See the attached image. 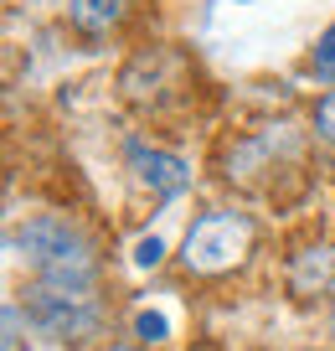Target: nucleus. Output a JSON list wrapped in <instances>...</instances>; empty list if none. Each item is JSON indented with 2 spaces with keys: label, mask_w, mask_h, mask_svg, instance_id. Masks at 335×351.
<instances>
[{
  "label": "nucleus",
  "mask_w": 335,
  "mask_h": 351,
  "mask_svg": "<svg viewBox=\"0 0 335 351\" xmlns=\"http://www.w3.org/2000/svg\"><path fill=\"white\" fill-rule=\"evenodd\" d=\"M129 165L155 197H181V191L191 186V165H186L181 155L150 150V145H129Z\"/></svg>",
  "instance_id": "20e7f679"
},
{
  "label": "nucleus",
  "mask_w": 335,
  "mask_h": 351,
  "mask_svg": "<svg viewBox=\"0 0 335 351\" xmlns=\"http://www.w3.org/2000/svg\"><path fill=\"white\" fill-rule=\"evenodd\" d=\"M26 310H32V320L57 341H88L103 326L98 300L88 295V289H77V285H47L42 279V285L26 289Z\"/></svg>",
  "instance_id": "7ed1b4c3"
},
{
  "label": "nucleus",
  "mask_w": 335,
  "mask_h": 351,
  "mask_svg": "<svg viewBox=\"0 0 335 351\" xmlns=\"http://www.w3.org/2000/svg\"><path fill=\"white\" fill-rule=\"evenodd\" d=\"M11 248L32 263L47 285H77L88 289L93 279V248L77 228H67L62 217H32L26 228H11Z\"/></svg>",
  "instance_id": "f257e3e1"
},
{
  "label": "nucleus",
  "mask_w": 335,
  "mask_h": 351,
  "mask_svg": "<svg viewBox=\"0 0 335 351\" xmlns=\"http://www.w3.org/2000/svg\"><path fill=\"white\" fill-rule=\"evenodd\" d=\"M134 263H140V269H155V263H160V238H155V232L134 243Z\"/></svg>",
  "instance_id": "6e6552de"
},
{
  "label": "nucleus",
  "mask_w": 335,
  "mask_h": 351,
  "mask_svg": "<svg viewBox=\"0 0 335 351\" xmlns=\"http://www.w3.org/2000/svg\"><path fill=\"white\" fill-rule=\"evenodd\" d=\"M248 248H253V222L243 212H206L186 232L181 263L191 274H227L248 258Z\"/></svg>",
  "instance_id": "f03ea898"
},
{
  "label": "nucleus",
  "mask_w": 335,
  "mask_h": 351,
  "mask_svg": "<svg viewBox=\"0 0 335 351\" xmlns=\"http://www.w3.org/2000/svg\"><path fill=\"white\" fill-rule=\"evenodd\" d=\"M119 351H129V346H119Z\"/></svg>",
  "instance_id": "9d476101"
},
{
  "label": "nucleus",
  "mask_w": 335,
  "mask_h": 351,
  "mask_svg": "<svg viewBox=\"0 0 335 351\" xmlns=\"http://www.w3.org/2000/svg\"><path fill=\"white\" fill-rule=\"evenodd\" d=\"M314 73H320V77H335V26L320 36V47H314Z\"/></svg>",
  "instance_id": "423d86ee"
},
{
  "label": "nucleus",
  "mask_w": 335,
  "mask_h": 351,
  "mask_svg": "<svg viewBox=\"0 0 335 351\" xmlns=\"http://www.w3.org/2000/svg\"><path fill=\"white\" fill-rule=\"evenodd\" d=\"M314 130H320L325 145H335V93H330V99H320V109H314Z\"/></svg>",
  "instance_id": "0eeeda50"
},
{
  "label": "nucleus",
  "mask_w": 335,
  "mask_h": 351,
  "mask_svg": "<svg viewBox=\"0 0 335 351\" xmlns=\"http://www.w3.org/2000/svg\"><path fill=\"white\" fill-rule=\"evenodd\" d=\"M134 330H140L145 341H160V336H165V315H155V310H145V315L134 320Z\"/></svg>",
  "instance_id": "1a4fd4ad"
},
{
  "label": "nucleus",
  "mask_w": 335,
  "mask_h": 351,
  "mask_svg": "<svg viewBox=\"0 0 335 351\" xmlns=\"http://www.w3.org/2000/svg\"><path fill=\"white\" fill-rule=\"evenodd\" d=\"M124 5H129V0H73V21L83 26V32H108V26L124 16Z\"/></svg>",
  "instance_id": "39448f33"
}]
</instances>
